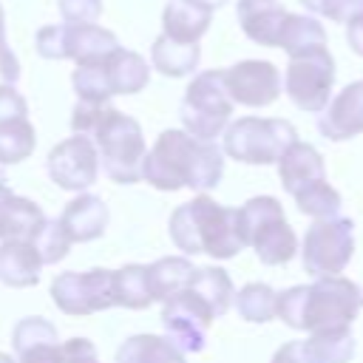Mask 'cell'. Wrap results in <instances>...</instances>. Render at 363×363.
<instances>
[{"instance_id":"26","label":"cell","mask_w":363,"mask_h":363,"mask_svg":"<svg viewBox=\"0 0 363 363\" xmlns=\"http://www.w3.org/2000/svg\"><path fill=\"white\" fill-rule=\"evenodd\" d=\"M201 60L199 43H179L170 37H156L150 45V65L164 77H187Z\"/></svg>"},{"instance_id":"33","label":"cell","mask_w":363,"mask_h":363,"mask_svg":"<svg viewBox=\"0 0 363 363\" xmlns=\"http://www.w3.org/2000/svg\"><path fill=\"white\" fill-rule=\"evenodd\" d=\"M105 62V60H102ZM102 62H91V65H77L71 74V85L79 102H91V105H105L111 102V85L105 77V65Z\"/></svg>"},{"instance_id":"10","label":"cell","mask_w":363,"mask_h":363,"mask_svg":"<svg viewBox=\"0 0 363 363\" xmlns=\"http://www.w3.org/2000/svg\"><path fill=\"white\" fill-rule=\"evenodd\" d=\"M111 275L113 269H85V272H60L51 281V301L57 303L60 312L74 315V318H85L102 309L113 306L111 298Z\"/></svg>"},{"instance_id":"18","label":"cell","mask_w":363,"mask_h":363,"mask_svg":"<svg viewBox=\"0 0 363 363\" xmlns=\"http://www.w3.org/2000/svg\"><path fill=\"white\" fill-rule=\"evenodd\" d=\"M286 14L289 11L278 0H238V6H235L241 31L252 43L267 45V48H278Z\"/></svg>"},{"instance_id":"25","label":"cell","mask_w":363,"mask_h":363,"mask_svg":"<svg viewBox=\"0 0 363 363\" xmlns=\"http://www.w3.org/2000/svg\"><path fill=\"white\" fill-rule=\"evenodd\" d=\"M193 264L182 255H167V258H159L147 267V292H150V301H170L173 295H179L182 289L190 286V278H193Z\"/></svg>"},{"instance_id":"45","label":"cell","mask_w":363,"mask_h":363,"mask_svg":"<svg viewBox=\"0 0 363 363\" xmlns=\"http://www.w3.org/2000/svg\"><path fill=\"white\" fill-rule=\"evenodd\" d=\"M0 363H17V360H11V354H3L0 352Z\"/></svg>"},{"instance_id":"16","label":"cell","mask_w":363,"mask_h":363,"mask_svg":"<svg viewBox=\"0 0 363 363\" xmlns=\"http://www.w3.org/2000/svg\"><path fill=\"white\" fill-rule=\"evenodd\" d=\"M119 48L113 31L96 23H62L60 34V60H74L77 65H91L108 60Z\"/></svg>"},{"instance_id":"35","label":"cell","mask_w":363,"mask_h":363,"mask_svg":"<svg viewBox=\"0 0 363 363\" xmlns=\"http://www.w3.org/2000/svg\"><path fill=\"white\" fill-rule=\"evenodd\" d=\"M298 3L312 17L320 14V17H329L332 23H346L363 11V0H298Z\"/></svg>"},{"instance_id":"37","label":"cell","mask_w":363,"mask_h":363,"mask_svg":"<svg viewBox=\"0 0 363 363\" xmlns=\"http://www.w3.org/2000/svg\"><path fill=\"white\" fill-rule=\"evenodd\" d=\"M28 116V102L14 85H0V122Z\"/></svg>"},{"instance_id":"34","label":"cell","mask_w":363,"mask_h":363,"mask_svg":"<svg viewBox=\"0 0 363 363\" xmlns=\"http://www.w3.org/2000/svg\"><path fill=\"white\" fill-rule=\"evenodd\" d=\"M31 244H34V250H37L43 267L62 261V258L68 255V250H71V238H68V233L62 230L60 218H45V221L40 224V230L34 233Z\"/></svg>"},{"instance_id":"21","label":"cell","mask_w":363,"mask_h":363,"mask_svg":"<svg viewBox=\"0 0 363 363\" xmlns=\"http://www.w3.org/2000/svg\"><path fill=\"white\" fill-rule=\"evenodd\" d=\"M43 261L31 241H3L0 244V284L11 289H28L40 281Z\"/></svg>"},{"instance_id":"6","label":"cell","mask_w":363,"mask_h":363,"mask_svg":"<svg viewBox=\"0 0 363 363\" xmlns=\"http://www.w3.org/2000/svg\"><path fill=\"white\" fill-rule=\"evenodd\" d=\"M292 142H298L292 122L275 116H241L224 128L221 150L244 164H275Z\"/></svg>"},{"instance_id":"42","label":"cell","mask_w":363,"mask_h":363,"mask_svg":"<svg viewBox=\"0 0 363 363\" xmlns=\"http://www.w3.org/2000/svg\"><path fill=\"white\" fill-rule=\"evenodd\" d=\"M272 363H303V360L298 357V340L284 343V346L272 354Z\"/></svg>"},{"instance_id":"8","label":"cell","mask_w":363,"mask_h":363,"mask_svg":"<svg viewBox=\"0 0 363 363\" xmlns=\"http://www.w3.org/2000/svg\"><path fill=\"white\" fill-rule=\"evenodd\" d=\"M335 85V57L326 45H315L289 57L284 74V91L289 102L306 113H320L332 99Z\"/></svg>"},{"instance_id":"23","label":"cell","mask_w":363,"mask_h":363,"mask_svg":"<svg viewBox=\"0 0 363 363\" xmlns=\"http://www.w3.org/2000/svg\"><path fill=\"white\" fill-rule=\"evenodd\" d=\"M357 352V343L349 329L312 332L306 340H298V357L303 363H349Z\"/></svg>"},{"instance_id":"14","label":"cell","mask_w":363,"mask_h":363,"mask_svg":"<svg viewBox=\"0 0 363 363\" xmlns=\"http://www.w3.org/2000/svg\"><path fill=\"white\" fill-rule=\"evenodd\" d=\"M278 164V176L284 190L298 201L306 193L318 190L326 184V167H323V156L309 145V142H292L284 156L275 162Z\"/></svg>"},{"instance_id":"3","label":"cell","mask_w":363,"mask_h":363,"mask_svg":"<svg viewBox=\"0 0 363 363\" xmlns=\"http://www.w3.org/2000/svg\"><path fill=\"white\" fill-rule=\"evenodd\" d=\"M363 306V292L343 275H323L312 284H298L275 298V318L298 332L349 329Z\"/></svg>"},{"instance_id":"13","label":"cell","mask_w":363,"mask_h":363,"mask_svg":"<svg viewBox=\"0 0 363 363\" xmlns=\"http://www.w3.org/2000/svg\"><path fill=\"white\" fill-rule=\"evenodd\" d=\"M224 88L233 102L247 108H264L281 96L284 79L269 60H241L224 68Z\"/></svg>"},{"instance_id":"5","label":"cell","mask_w":363,"mask_h":363,"mask_svg":"<svg viewBox=\"0 0 363 363\" xmlns=\"http://www.w3.org/2000/svg\"><path fill=\"white\" fill-rule=\"evenodd\" d=\"M238 235L244 247H252L258 261L267 267H281L292 261L298 250L295 230L289 227L284 207L275 196H255L238 210Z\"/></svg>"},{"instance_id":"12","label":"cell","mask_w":363,"mask_h":363,"mask_svg":"<svg viewBox=\"0 0 363 363\" xmlns=\"http://www.w3.org/2000/svg\"><path fill=\"white\" fill-rule=\"evenodd\" d=\"M45 170H48V176L57 187L82 193L99 176L96 145L91 142V136H82V133H74V136L62 139L60 145L51 147V153L45 159Z\"/></svg>"},{"instance_id":"39","label":"cell","mask_w":363,"mask_h":363,"mask_svg":"<svg viewBox=\"0 0 363 363\" xmlns=\"http://www.w3.org/2000/svg\"><path fill=\"white\" fill-rule=\"evenodd\" d=\"M60 34H62V26H43L34 37L37 54L45 60H60Z\"/></svg>"},{"instance_id":"1","label":"cell","mask_w":363,"mask_h":363,"mask_svg":"<svg viewBox=\"0 0 363 363\" xmlns=\"http://www.w3.org/2000/svg\"><path fill=\"white\" fill-rule=\"evenodd\" d=\"M224 176V150L187 130H162L142 159V179L156 190H213Z\"/></svg>"},{"instance_id":"31","label":"cell","mask_w":363,"mask_h":363,"mask_svg":"<svg viewBox=\"0 0 363 363\" xmlns=\"http://www.w3.org/2000/svg\"><path fill=\"white\" fill-rule=\"evenodd\" d=\"M37 133L28 116L0 122V164H17L34 153Z\"/></svg>"},{"instance_id":"40","label":"cell","mask_w":363,"mask_h":363,"mask_svg":"<svg viewBox=\"0 0 363 363\" xmlns=\"http://www.w3.org/2000/svg\"><path fill=\"white\" fill-rule=\"evenodd\" d=\"M17 79H20V62L9 48L6 54H0V85H17Z\"/></svg>"},{"instance_id":"30","label":"cell","mask_w":363,"mask_h":363,"mask_svg":"<svg viewBox=\"0 0 363 363\" xmlns=\"http://www.w3.org/2000/svg\"><path fill=\"white\" fill-rule=\"evenodd\" d=\"M315 45H326V28L318 17L312 14H286L284 20V28H281V43L278 48H284L289 57L298 54V51H306V48H315Z\"/></svg>"},{"instance_id":"15","label":"cell","mask_w":363,"mask_h":363,"mask_svg":"<svg viewBox=\"0 0 363 363\" xmlns=\"http://www.w3.org/2000/svg\"><path fill=\"white\" fill-rule=\"evenodd\" d=\"M318 130L332 142H343L363 133V79L349 82L326 102L318 116Z\"/></svg>"},{"instance_id":"19","label":"cell","mask_w":363,"mask_h":363,"mask_svg":"<svg viewBox=\"0 0 363 363\" xmlns=\"http://www.w3.org/2000/svg\"><path fill=\"white\" fill-rule=\"evenodd\" d=\"M108 218H111L108 204H105L99 196H94V193H79L77 199H71V201L65 204V210H62V216H60V224H62V230L68 233L71 244H77V241L85 244V241H94V238H99V235L105 233Z\"/></svg>"},{"instance_id":"28","label":"cell","mask_w":363,"mask_h":363,"mask_svg":"<svg viewBox=\"0 0 363 363\" xmlns=\"http://www.w3.org/2000/svg\"><path fill=\"white\" fill-rule=\"evenodd\" d=\"M111 298H113V306L147 309L153 303L150 292H147V267L145 264H125L122 269H113Z\"/></svg>"},{"instance_id":"43","label":"cell","mask_w":363,"mask_h":363,"mask_svg":"<svg viewBox=\"0 0 363 363\" xmlns=\"http://www.w3.org/2000/svg\"><path fill=\"white\" fill-rule=\"evenodd\" d=\"M9 51V43H6V14H3V6H0V54Z\"/></svg>"},{"instance_id":"29","label":"cell","mask_w":363,"mask_h":363,"mask_svg":"<svg viewBox=\"0 0 363 363\" xmlns=\"http://www.w3.org/2000/svg\"><path fill=\"white\" fill-rule=\"evenodd\" d=\"M187 289H193V292L213 309L216 318H221V315L230 309L233 295H235L233 281H230L227 269H221V267H196Z\"/></svg>"},{"instance_id":"22","label":"cell","mask_w":363,"mask_h":363,"mask_svg":"<svg viewBox=\"0 0 363 363\" xmlns=\"http://www.w3.org/2000/svg\"><path fill=\"white\" fill-rule=\"evenodd\" d=\"M210 20H213V11H207L193 0H167L162 11L164 37L179 43H199L207 34Z\"/></svg>"},{"instance_id":"38","label":"cell","mask_w":363,"mask_h":363,"mask_svg":"<svg viewBox=\"0 0 363 363\" xmlns=\"http://www.w3.org/2000/svg\"><path fill=\"white\" fill-rule=\"evenodd\" d=\"M62 363H99V360L88 337H71L62 343Z\"/></svg>"},{"instance_id":"17","label":"cell","mask_w":363,"mask_h":363,"mask_svg":"<svg viewBox=\"0 0 363 363\" xmlns=\"http://www.w3.org/2000/svg\"><path fill=\"white\" fill-rule=\"evenodd\" d=\"M57 326L40 315L17 320L11 332V346L17 363H62V346L57 343Z\"/></svg>"},{"instance_id":"46","label":"cell","mask_w":363,"mask_h":363,"mask_svg":"<svg viewBox=\"0 0 363 363\" xmlns=\"http://www.w3.org/2000/svg\"><path fill=\"white\" fill-rule=\"evenodd\" d=\"M0 182H3V164H0Z\"/></svg>"},{"instance_id":"20","label":"cell","mask_w":363,"mask_h":363,"mask_svg":"<svg viewBox=\"0 0 363 363\" xmlns=\"http://www.w3.org/2000/svg\"><path fill=\"white\" fill-rule=\"evenodd\" d=\"M45 213L31 199L11 193L6 182H0V238L3 241H31Z\"/></svg>"},{"instance_id":"2","label":"cell","mask_w":363,"mask_h":363,"mask_svg":"<svg viewBox=\"0 0 363 363\" xmlns=\"http://www.w3.org/2000/svg\"><path fill=\"white\" fill-rule=\"evenodd\" d=\"M71 130L91 136L99 153V167L111 182L133 184L142 179V159L147 153V145L142 136V125L133 116L116 111L111 102H77L71 113Z\"/></svg>"},{"instance_id":"9","label":"cell","mask_w":363,"mask_h":363,"mask_svg":"<svg viewBox=\"0 0 363 363\" xmlns=\"http://www.w3.org/2000/svg\"><path fill=\"white\" fill-rule=\"evenodd\" d=\"M354 252V221L343 216L315 218V224L303 235V269L312 278L340 275Z\"/></svg>"},{"instance_id":"44","label":"cell","mask_w":363,"mask_h":363,"mask_svg":"<svg viewBox=\"0 0 363 363\" xmlns=\"http://www.w3.org/2000/svg\"><path fill=\"white\" fill-rule=\"evenodd\" d=\"M193 3H199V6H204L207 11H216V9H221L227 0H193Z\"/></svg>"},{"instance_id":"7","label":"cell","mask_w":363,"mask_h":363,"mask_svg":"<svg viewBox=\"0 0 363 363\" xmlns=\"http://www.w3.org/2000/svg\"><path fill=\"white\" fill-rule=\"evenodd\" d=\"M233 99L224 88V68L201 71L193 77V82L184 91V99L179 105L182 125L190 136L201 142H216V136L224 133L233 116Z\"/></svg>"},{"instance_id":"41","label":"cell","mask_w":363,"mask_h":363,"mask_svg":"<svg viewBox=\"0 0 363 363\" xmlns=\"http://www.w3.org/2000/svg\"><path fill=\"white\" fill-rule=\"evenodd\" d=\"M346 43L357 57H363V11L346 20Z\"/></svg>"},{"instance_id":"4","label":"cell","mask_w":363,"mask_h":363,"mask_svg":"<svg viewBox=\"0 0 363 363\" xmlns=\"http://www.w3.org/2000/svg\"><path fill=\"white\" fill-rule=\"evenodd\" d=\"M170 241L184 255H210L218 261H227L241 252V235H238V213L233 207L218 204L210 196H196L184 204H179L170 213L167 221Z\"/></svg>"},{"instance_id":"11","label":"cell","mask_w":363,"mask_h":363,"mask_svg":"<svg viewBox=\"0 0 363 363\" xmlns=\"http://www.w3.org/2000/svg\"><path fill=\"white\" fill-rule=\"evenodd\" d=\"M216 320L213 309L193 292V289H182L179 295H173L170 301H164L162 306V326L167 332V337L173 340V346L179 352H201L207 343V329Z\"/></svg>"},{"instance_id":"27","label":"cell","mask_w":363,"mask_h":363,"mask_svg":"<svg viewBox=\"0 0 363 363\" xmlns=\"http://www.w3.org/2000/svg\"><path fill=\"white\" fill-rule=\"evenodd\" d=\"M113 363H184V352L162 335H130L119 343Z\"/></svg>"},{"instance_id":"32","label":"cell","mask_w":363,"mask_h":363,"mask_svg":"<svg viewBox=\"0 0 363 363\" xmlns=\"http://www.w3.org/2000/svg\"><path fill=\"white\" fill-rule=\"evenodd\" d=\"M275 298L278 292L269 286V284H261V281H252V284H244L233 301H235V312L250 320V323H267L275 318Z\"/></svg>"},{"instance_id":"24","label":"cell","mask_w":363,"mask_h":363,"mask_svg":"<svg viewBox=\"0 0 363 363\" xmlns=\"http://www.w3.org/2000/svg\"><path fill=\"white\" fill-rule=\"evenodd\" d=\"M105 77L111 85V94H139L147 82H150V65L142 54L128 51V48H116L105 62Z\"/></svg>"},{"instance_id":"36","label":"cell","mask_w":363,"mask_h":363,"mask_svg":"<svg viewBox=\"0 0 363 363\" xmlns=\"http://www.w3.org/2000/svg\"><path fill=\"white\" fill-rule=\"evenodd\" d=\"M65 23H96L102 14V0H57Z\"/></svg>"}]
</instances>
